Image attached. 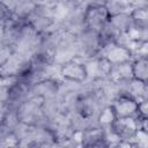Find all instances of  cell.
<instances>
[{"mask_svg": "<svg viewBox=\"0 0 148 148\" xmlns=\"http://www.w3.org/2000/svg\"><path fill=\"white\" fill-rule=\"evenodd\" d=\"M40 42L42 34L36 31L28 22H23L17 38L13 45V51H17L30 58H34L39 52Z\"/></svg>", "mask_w": 148, "mask_h": 148, "instance_id": "cell-1", "label": "cell"}, {"mask_svg": "<svg viewBox=\"0 0 148 148\" xmlns=\"http://www.w3.org/2000/svg\"><path fill=\"white\" fill-rule=\"evenodd\" d=\"M42 98L39 97H30L24 101L17 109V117L21 123L32 125V126H46L49 125V120L42 112L40 109Z\"/></svg>", "mask_w": 148, "mask_h": 148, "instance_id": "cell-2", "label": "cell"}, {"mask_svg": "<svg viewBox=\"0 0 148 148\" xmlns=\"http://www.w3.org/2000/svg\"><path fill=\"white\" fill-rule=\"evenodd\" d=\"M54 6H47V5L37 2L36 7L31 12V14L28 16L25 22H28L39 34L51 30L58 24L54 17V13H53Z\"/></svg>", "mask_w": 148, "mask_h": 148, "instance_id": "cell-3", "label": "cell"}, {"mask_svg": "<svg viewBox=\"0 0 148 148\" xmlns=\"http://www.w3.org/2000/svg\"><path fill=\"white\" fill-rule=\"evenodd\" d=\"M77 57H79V44H77L76 35L64 31L53 53V58H52L53 64L61 67L64 64Z\"/></svg>", "mask_w": 148, "mask_h": 148, "instance_id": "cell-4", "label": "cell"}, {"mask_svg": "<svg viewBox=\"0 0 148 148\" xmlns=\"http://www.w3.org/2000/svg\"><path fill=\"white\" fill-rule=\"evenodd\" d=\"M17 147H57V142L49 127L31 125L27 135L18 142Z\"/></svg>", "mask_w": 148, "mask_h": 148, "instance_id": "cell-5", "label": "cell"}, {"mask_svg": "<svg viewBox=\"0 0 148 148\" xmlns=\"http://www.w3.org/2000/svg\"><path fill=\"white\" fill-rule=\"evenodd\" d=\"M76 39L79 44V59L84 61L98 57L101 51V44L97 31L86 28L76 35Z\"/></svg>", "mask_w": 148, "mask_h": 148, "instance_id": "cell-6", "label": "cell"}, {"mask_svg": "<svg viewBox=\"0 0 148 148\" xmlns=\"http://www.w3.org/2000/svg\"><path fill=\"white\" fill-rule=\"evenodd\" d=\"M31 59L32 58L21 52L13 51L9 58L6 60V62L0 67V75L15 76V77H21L27 75L31 66Z\"/></svg>", "mask_w": 148, "mask_h": 148, "instance_id": "cell-7", "label": "cell"}, {"mask_svg": "<svg viewBox=\"0 0 148 148\" xmlns=\"http://www.w3.org/2000/svg\"><path fill=\"white\" fill-rule=\"evenodd\" d=\"M86 8L87 7L84 5L69 8L66 14L58 21L59 27L64 31H67L73 35H77L79 32H81L83 29L87 28L84 20Z\"/></svg>", "mask_w": 148, "mask_h": 148, "instance_id": "cell-8", "label": "cell"}, {"mask_svg": "<svg viewBox=\"0 0 148 148\" xmlns=\"http://www.w3.org/2000/svg\"><path fill=\"white\" fill-rule=\"evenodd\" d=\"M32 83L24 76H21L17 82L9 89L7 105L13 109H17L24 101L32 97Z\"/></svg>", "mask_w": 148, "mask_h": 148, "instance_id": "cell-9", "label": "cell"}, {"mask_svg": "<svg viewBox=\"0 0 148 148\" xmlns=\"http://www.w3.org/2000/svg\"><path fill=\"white\" fill-rule=\"evenodd\" d=\"M110 130L119 138L120 141L131 142L133 145V139L138 131V123L135 117L116 118L112 125L110 126Z\"/></svg>", "mask_w": 148, "mask_h": 148, "instance_id": "cell-10", "label": "cell"}, {"mask_svg": "<svg viewBox=\"0 0 148 148\" xmlns=\"http://www.w3.org/2000/svg\"><path fill=\"white\" fill-rule=\"evenodd\" d=\"M87 77L91 80L108 77L109 72L111 69V62L106 60L104 57H95L88 60H84Z\"/></svg>", "mask_w": 148, "mask_h": 148, "instance_id": "cell-11", "label": "cell"}, {"mask_svg": "<svg viewBox=\"0 0 148 148\" xmlns=\"http://www.w3.org/2000/svg\"><path fill=\"white\" fill-rule=\"evenodd\" d=\"M60 76L67 80L82 82L87 79V72L83 60L75 58L60 67Z\"/></svg>", "mask_w": 148, "mask_h": 148, "instance_id": "cell-12", "label": "cell"}, {"mask_svg": "<svg viewBox=\"0 0 148 148\" xmlns=\"http://www.w3.org/2000/svg\"><path fill=\"white\" fill-rule=\"evenodd\" d=\"M101 110L102 108L99 106V104L97 103V101L95 99L91 92L79 96V99L76 102L75 112H79L87 118L97 120Z\"/></svg>", "mask_w": 148, "mask_h": 148, "instance_id": "cell-13", "label": "cell"}, {"mask_svg": "<svg viewBox=\"0 0 148 148\" xmlns=\"http://www.w3.org/2000/svg\"><path fill=\"white\" fill-rule=\"evenodd\" d=\"M86 27L94 31H99L109 21V14L105 7H87L86 8Z\"/></svg>", "mask_w": 148, "mask_h": 148, "instance_id": "cell-14", "label": "cell"}, {"mask_svg": "<svg viewBox=\"0 0 148 148\" xmlns=\"http://www.w3.org/2000/svg\"><path fill=\"white\" fill-rule=\"evenodd\" d=\"M114 114L117 118L121 117H135L138 113V102L127 96V95H120L118 96L113 103L111 104Z\"/></svg>", "mask_w": 148, "mask_h": 148, "instance_id": "cell-15", "label": "cell"}, {"mask_svg": "<svg viewBox=\"0 0 148 148\" xmlns=\"http://www.w3.org/2000/svg\"><path fill=\"white\" fill-rule=\"evenodd\" d=\"M98 57H104L112 65L128 61V60H133L131 52L127 49H125V47H123L116 43H111V44L103 46L99 51Z\"/></svg>", "mask_w": 148, "mask_h": 148, "instance_id": "cell-16", "label": "cell"}, {"mask_svg": "<svg viewBox=\"0 0 148 148\" xmlns=\"http://www.w3.org/2000/svg\"><path fill=\"white\" fill-rule=\"evenodd\" d=\"M105 131L101 126L86 130L81 134V147H108Z\"/></svg>", "mask_w": 148, "mask_h": 148, "instance_id": "cell-17", "label": "cell"}, {"mask_svg": "<svg viewBox=\"0 0 148 148\" xmlns=\"http://www.w3.org/2000/svg\"><path fill=\"white\" fill-rule=\"evenodd\" d=\"M123 95H127V96L134 98L138 103L143 99H148L147 82L134 79V77L127 82H124L123 83Z\"/></svg>", "mask_w": 148, "mask_h": 148, "instance_id": "cell-18", "label": "cell"}, {"mask_svg": "<svg viewBox=\"0 0 148 148\" xmlns=\"http://www.w3.org/2000/svg\"><path fill=\"white\" fill-rule=\"evenodd\" d=\"M133 60L113 64L111 65V69L109 72L108 77L114 82H127L133 79V68H132Z\"/></svg>", "mask_w": 148, "mask_h": 148, "instance_id": "cell-19", "label": "cell"}, {"mask_svg": "<svg viewBox=\"0 0 148 148\" xmlns=\"http://www.w3.org/2000/svg\"><path fill=\"white\" fill-rule=\"evenodd\" d=\"M59 88V79H46L38 81L32 84V96L45 98L49 96H54L58 92Z\"/></svg>", "mask_w": 148, "mask_h": 148, "instance_id": "cell-20", "label": "cell"}, {"mask_svg": "<svg viewBox=\"0 0 148 148\" xmlns=\"http://www.w3.org/2000/svg\"><path fill=\"white\" fill-rule=\"evenodd\" d=\"M40 109H42L43 114L45 116V118H46L49 121L54 120V119L58 118L61 113H64V112H62V108H61L60 99L58 98L57 95L42 98Z\"/></svg>", "mask_w": 148, "mask_h": 148, "instance_id": "cell-21", "label": "cell"}, {"mask_svg": "<svg viewBox=\"0 0 148 148\" xmlns=\"http://www.w3.org/2000/svg\"><path fill=\"white\" fill-rule=\"evenodd\" d=\"M23 22L25 21H18L12 16H9L8 18L5 20L3 22V38H2V42L10 46L12 50H13V45L17 38V35L20 32V29H21V25L23 24Z\"/></svg>", "mask_w": 148, "mask_h": 148, "instance_id": "cell-22", "label": "cell"}, {"mask_svg": "<svg viewBox=\"0 0 148 148\" xmlns=\"http://www.w3.org/2000/svg\"><path fill=\"white\" fill-rule=\"evenodd\" d=\"M36 0H17L14 9L10 13V16L18 21H25L36 7Z\"/></svg>", "mask_w": 148, "mask_h": 148, "instance_id": "cell-23", "label": "cell"}, {"mask_svg": "<svg viewBox=\"0 0 148 148\" xmlns=\"http://www.w3.org/2000/svg\"><path fill=\"white\" fill-rule=\"evenodd\" d=\"M109 22L119 32H127L133 28V18L131 16V12L111 15V16H109Z\"/></svg>", "mask_w": 148, "mask_h": 148, "instance_id": "cell-24", "label": "cell"}, {"mask_svg": "<svg viewBox=\"0 0 148 148\" xmlns=\"http://www.w3.org/2000/svg\"><path fill=\"white\" fill-rule=\"evenodd\" d=\"M18 117L16 109L13 108H7L5 114L0 119V133L1 134H7V133H13L14 128L18 124Z\"/></svg>", "mask_w": 148, "mask_h": 148, "instance_id": "cell-25", "label": "cell"}, {"mask_svg": "<svg viewBox=\"0 0 148 148\" xmlns=\"http://www.w3.org/2000/svg\"><path fill=\"white\" fill-rule=\"evenodd\" d=\"M120 32L108 21L103 28L98 31V38H99V44H101V49L108 44H111V43H114L118 35Z\"/></svg>", "mask_w": 148, "mask_h": 148, "instance_id": "cell-26", "label": "cell"}, {"mask_svg": "<svg viewBox=\"0 0 148 148\" xmlns=\"http://www.w3.org/2000/svg\"><path fill=\"white\" fill-rule=\"evenodd\" d=\"M132 68H133V77L145 81H148V59L147 57H141V58H136L133 60L132 64Z\"/></svg>", "mask_w": 148, "mask_h": 148, "instance_id": "cell-27", "label": "cell"}, {"mask_svg": "<svg viewBox=\"0 0 148 148\" xmlns=\"http://www.w3.org/2000/svg\"><path fill=\"white\" fill-rule=\"evenodd\" d=\"M133 18V28L145 29L148 28V7H135L131 10Z\"/></svg>", "mask_w": 148, "mask_h": 148, "instance_id": "cell-28", "label": "cell"}, {"mask_svg": "<svg viewBox=\"0 0 148 148\" xmlns=\"http://www.w3.org/2000/svg\"><path fill=\"white\" fill-rule=\"evenodd\" d=\"M104 7H105L109 16L116 15L119 13L131 12L133 9V7L131 6V3L127 0H108Z\"/></svg>", "mask_w": 148, "mask_h": 148, "instance_id": "cell-29", "label": "cell"}, {"mask_svg": "<svg viewBox=\"0 0 148 148\" xmlns=\"http://www.w3.org/2000/svg\"><path fill=\"white\" fill-rule=\"evenodd\" d=\"M116 114H114V111L112 109V106H105L101 110L99 114H98V118H97V121H98V125L104 128V130H108L110 128V126L112 125V123L116 119Z\"/></svg>", "mask_w": 148, "mask_h": 148, "instance_id": "cell-30", "label": "cell"}, {"mask_svg": "<svg viewBox=\"0 0 148 148\" xmlns=\"http://www.w3.org/2000/svg\"><path fill=\"white\" fill-rule=\"evenodd\" d=\"M133 146L139 148H147L148 146V132L139 130L136 131L134 139H133Z\"/></svg>", "mask_w": 148, "mask_h": 148, "instance_id": "cell-31", "label": "cell"}, {"mask_svg": "<svg viewBox=\"0 0 148 148\" xmlns=\"http://www.w3.org/2000/svg\"><path fill=\"white\" fill-rule=\"evenodd\" d=\"M12 52H13V50L10 46L6 45L3 42H0V67L6 62V60L9 58Z\"/></svg>", "mask_w": 148, "mask_h": 148, "instance_id": "cell-32", "label": "cell"}, {"mask_svg": "<svg viewBox=\"0 0 148 148\" xmlns=\"http://www.w3.org/2000/svg\"><path fill=\"white\" fill-rule=\"evenodd\" d=\"M136 116L142 118H148V99H143L138 103V113Z\"/></svg>", "mask_w": 148, "mask_h": 148, "instance_id": "cell-33", "label": "cell"}, {"mask_svg": "<svg viewBox=\"0 0 148 148\" xmlns=\"http://www.w3.org/2000/svg\"><path fill=\"white\" fill-rule=\"evenodd\" d=\"M108 0H84L86 7H104Z\"/></svg>", "mask_w": 148, "mask_h": 148, "instance_id": "cell-34", "label": "cell"}, {"mask_svg": "<svg viewBox=\"0 0 148 148\" xmlns=\"http://www.w3.org/2000/svg\"><path fill=\"white\" fill-rule=\"evenodd\" d=\"M59 1H60L61 3H64L65 6L69 7V8L84 5V0H59Z\"/></svg>", "mask_w": 148, "mask_h": 148, "instance_id": "cell-35", "label": "cell"}, {"mask_svg": "<svg viewBox=\"0 0 148 148\" xmlns=\"http://www.w3.org/2000/svg\"><path fill=\"white\" fill-rule=\"evenodd\" d=\"M9 16H10V12L2 3H0V22H3Z\"/></svg>", "mask_w": 148, "mask_h": 148, "instance_id": "cell-36", "label": "cell"}, {"mask_svg": "<svg viewBox=\"0 0 148 148\" xmlns=\"http://www.w3.org/2000/svg\"><path fill=\"white\" fill-rule=\"evenodd\" d=\"M16 2H17V0H0V3H2L10 13H12V10L14 9Z\"/></svg>", "mask_w": 148, "mask_h": 148, "instance_id": "cell-37", "label": "cell"}, {"mask_svg": "<svg viewBox=\"0 0 148 148\" xmlns=\"http://www.w3.org/2000/svg\"><path fill=\"white\" fill-rule=\"evenodd\" d=\"M133 8L135 7H148V0H131Z\"/></svg>", "mask_w": 148, "mask_h": 148, "instance_id": "cell-38", "label": "cell"}]
</instances>
